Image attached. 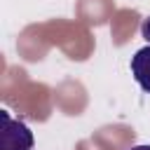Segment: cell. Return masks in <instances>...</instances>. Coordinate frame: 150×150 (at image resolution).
<instances>
[{"label": "cell", "instance_id": "obj_3", "mask_svg": "<svg viewBox=\"0 0 150 150\" xmlns=\"http://www.w3.org/2000/svg\"><path fill=\"white\" fill-rule=\"evenodd\" d=\"M141 35L145 38V42L150 45V16L148 19H143V23H141Z\"/></svg>", "mask_w": 150, "mask_h": 150}, {"label": "cell", "instance_id": "obj_2", "mask_svg": "<svg viewBox=\"0 0 150 150\" xmlns=\"http://www.w3.org/2000/svg\"><path fill=\"white\" fill-rule=\"evenodd\" d=\"M131 75L141 84V89L150 94V45L131 56Z\"/></svg>", "mask_w": 150, "mask_h": 150}, {"label": "cell", "instance_id": "obj_4", "mask_svg": "<svg viewBox=\"0 0 150 150\" xmlns=\"http://www.w3.org/2000/svg\"><path fill=\"white\" fill-rule=\"evenodd\" d=\"M129 150H150V145H134V148H129Z\"/></svg>", "mask_w": 150, "mask_h": 150}, {"label": "cell", "instance_id": "obj_1", "mask_svg": "<svg viewBox=\"0 0 150 150\" xmlns=\"http://www.w3.org/2000/svg\"><path fill=\"white\" fill-rule=\"evenodd\" d=\"M33 131L9 110H0V150H33Z\"/></svg>", "mask_w": 150, "mask_h": 150}]
</instances>
